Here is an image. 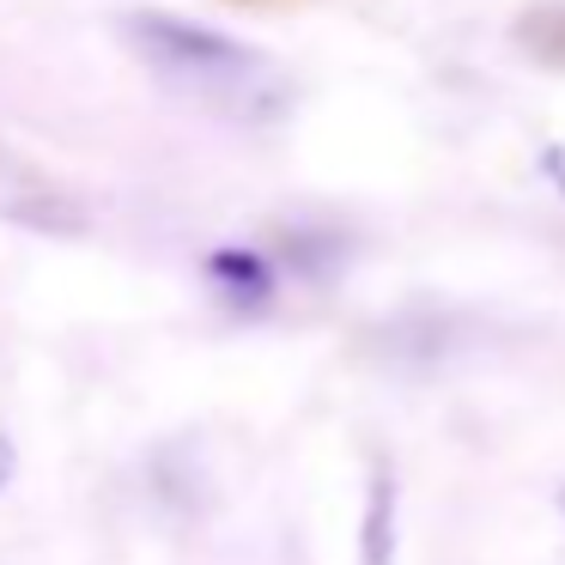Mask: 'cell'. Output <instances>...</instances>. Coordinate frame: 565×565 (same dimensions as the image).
I'll use <instances>...</instances> for the list:
<instances>
[{"instance_id":"cell-6","label":"cell","mask_w":565,"mask_h":565,"mask_svg":"<svg viewBox=\"0 0 565 565\" xmlns=\"http://www.w3.org/2000/svg\"><path fill=\"white\" fill-rule=\"evenodd\" d=\"M559 504H565V492H559Z\"/></svg>"},{"instance_id":"cell-3","label":"cell","mask_w":565,"mask_h":565,"mask_svg":"<svg viewBox=\"0 0 565 565\" xmlns=\"http://www.w3.org/2000/svg\"><path fill=\"white\" fill-rule=\"evenodd\" d=\"M359 553H365V565H395V475H390V468H371Z\"/></svg>"},{"instance_id":"cell-5","label":"cell","mask_w":565,"mask_h":565,"mask_svg":"<svg viewBox=\"0 0 565 565\" xmlns=\"http://www.w3.org/2000/svg\"><path fill=\"white\" fill-rule=\"evenodd\" d=\"M7 468H13V450H7V438H0V480H7Z\"/></svg>"},{"instance_id":"cell-4","label":"cell","mask_w":565,"mask_h":565,"mask_svg":"<svg viewBox=\"0 0 565 565\" xmlns=\"http://www.w3.org/2000/svg\"><path fill=\"white\" fill-rule=\"evenodd\" d=\"M541 177L565 195V147H541Z\"/></svg>"},{"instance_id":"cell-1","label":"cell","mask_w":565,"mask_h":565,"mask_svg":"<svg viewBox=\"0 0 565 565\" xmlns=\"http://www.w3.org/2000/svg\"><path fill=\"white\" fill-rule=\"evenodd\" d=\"M122 38L159 79H171L177 92H195V98H213V104L244 98L249 104L268 86V62L249 43L225 38L213 25H189L177 13H128Z\"/></svg>"},{"instance_id":"cell-2","label":"cell","mask_w":565,"mask_h":565,"mask_svg":"<svg viewBox=\"0 0 565 565\" xmlns=\"http://www.w3.org/2000/svg\"><path fill=\"white\" fill-rule=\"evenodd\" d=\"M207 274L225 292V305H237V310H262L274 298V268L256 256V249H213Z\"/></svg>"}]
</instances>
